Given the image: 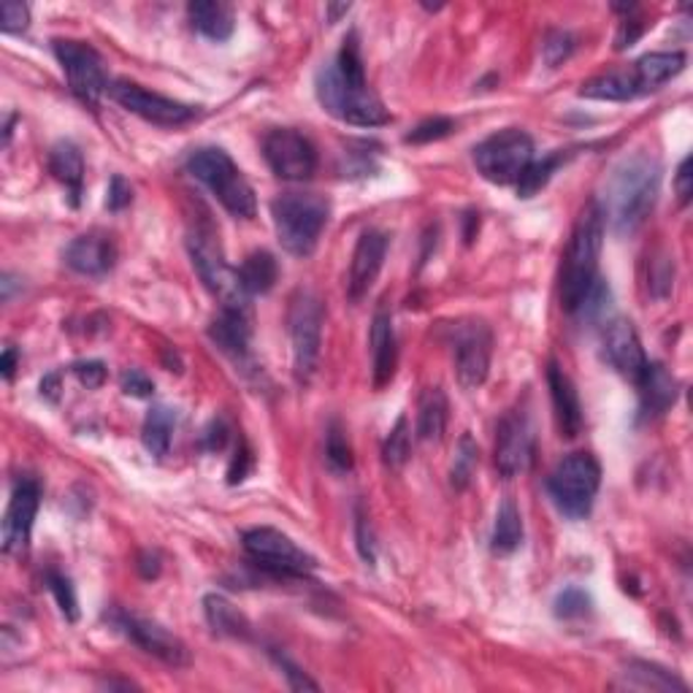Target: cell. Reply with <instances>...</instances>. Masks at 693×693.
<instances>
[{
  "label": "cell",
  "mask_w": 693,
  "mask_h": 693,
  "mask_svg": "<svg viewBox=\"0 0 693 693\" xmlns=\"http://www.w3.org/2000/svg\"><path fill=\"white\" fill-rule=\"evenodd\" d=\"M661 187V163L651 152H634L620 160L609 180L604 223L612 225L618 236H629L653 212Z\"/></svg>",
  "instance_id": "1"
},
{
  "label": "cell",
  "mask_w": 693,
  "mask_h": 693,
  "mask_svg": "<svg viewBox=\"0 0 693 693\" xmlns=\"http://www.w3.org/2000/svg\"><path fill=\"white\" fill-rule=\"evenodd\" d=\"M604 228H607V223H604V207L593 198V201L585 203L578 223H574L572 242H569L567 258H564L561 307L569 314H578L587 293L598 282V255H602Z\"/></svg>",
  "instance_id": "2"
},
{
  "label": "cell",
  "mask_w": 693,
  "mask_h": 693,
  "mask_svg": "<svg viewBox=\"0 0 693 693\" xmlns=\"http://www.w3.org/2000/svg\"><path fill=\"white\" fill-rule=\"evenodd\" d=\"M331 203L318 193H285L271 203L274 231L282 247L296 258H307L314 252L329 223Z\"/></svg>",
  "instance_id": "3"
},
{
  "label": "cell",
  "mask_w": 693,
  "mask_h": 693,
  "mask_svg": "<svg viewBox=\"0 0 693 693\" xmlns=\"http://www.w3.org/2000/svg\"><path fill=\"white\" fill-rule=\"evenodd\" d=\"M187 169L196 176L198 182L209 187V190L218 196V201L233 214V218L249 220L255 218V190L247 182V176L238 171V165L233 163L231 154L223 152L218 147H207L193 152V158L187 160Z\"/></svg>",
  "instance_id": "4"
},
{
  "label": "cell",
  "mask_w": 693,
  "mask_h": 693,
  "mask_svg": "<svg viewBox=\"0 0 693 693\" xmlns=\"http://www.w3.org/2000/svg\"><path fill=\"white\" fill-rule=\"evenodd\" d=\"M318 98L329 114L336 120L349 122V125L374 127L391 122V112L385 103L376 98V92L369 85H355L336 71L334 63L320 69L318 74Z\"/></svg>",
  "instance_id": "5"
},
{
  "label": "cell",
  "mask_w": 693,
  "mask_h": 693,
  "mask_svg": "<svg viewBox=\"0 0 693 693\" xmlns=\"http://www.w3.org/2000/svg\"><path fill=\"white\" fill-rule=\"evenodd\" d=\"M598 485H602V466L587 453H574L564 458L547 477V491L553 502L567 518H587L593 502H596Z\"/></svg>",
  "instance_id": "6"
},
{
  "label": "cell",
  "mask_w": 693,
  "mask_h": 693,
  "mask_svg": "<svg viewBox=\"0 0 693 693\" xmlns=\"http://www.w3.org/2000/svg\"><path fill=\"white\" fill-rule=\"evenodd\" d=\"M534 160V141L525 131L507 127L474 147V165L493 185H518Z\"/></svg>",
  "instance_id": "7"
},
{
  "label": "cell",
  "mask_w": 693,
  "mask_h": 693,
  "mask_svg": "<svg viewBox=\"0 0 693 693\" xmlns=\"http://www.w3.org/2000/svg\"><path fill=\"white\" fill-rule=\"evenodd\" d=\"M244 550L265 572L276 578H307L318 564L282 531L260 525L244 534Z\"/></svg>",
  "instance_id": "8"
},
{
  "label": "cell",
  "mask_w": 693,
  "mask_h": 693,
  "mask_svg": "<svg viewBox=\"0 0 693 693\" xmlns=\"http://www.w3.org/2000/svg\"><path fill=\"white\" fill-rule=\"evenodd\" d=\"M290 342H293V374L298 385H307L318 369L320 345H323V307L318 296L296 293L290 307Z\"/></svg>",
  "instance_id": "9"
},
{
  "label": "cell",
  "mask_w": 693,
  "mask_h": 693,
  "mask_svg": "<svg viewBox=\"0 0 693 693\" xmlns=\"http://www.w3.org/2000/svg\"><path fill=\"white\" fill-rule=\"evenodd\" d=\"M54 58L63 65V74L65 79H69L71 92H74L82 103H87V107H98L103 92H109L101 54L85 41L58 38V41H54Z\"/></svg>",
  "instance_id": "10"
},
{
  "label": "cell",
  "mask_w": 693,
  "mask_h": 693,
  "mask_svg": "<svg viewBox=\"0 0 693 693\" xmlns=\"http://www.w3.org/2000/svg\"><path fill=\"white\" fill-rule=\"evenodd\" d=\"M187 247H190L193 265H196L203 285H207L214 296L223 298V309H247L249 296L244 293L242 282H238V271H233L231 265L225 263L220 244H214L212 236L193 233V236L187 238Z\"/></svg>",
  "instance_id": "11"
},
{
  "label": "cell",
  "mask_w": 693,
  "mask_h": 693,
  "mask_svg": "<svg viewBox=\"0 0 693 693\" xmlns=\"http://www.w3.org/2000/svg\"><path fill=\"white\" fill-rule=\"evenodd\" d=\"M263 158L269 169L285 182H307L318 169L312 141L293 127H276L263 138Z\"/></svg>",
  "instance_id": "12"
},
{
  "label": "cell",
  "mask_w": 693,
  "mask_h": 693,
  "mask_svg": "<svg viewBox=\"0 0 693 693\" xmlns=\"http://www.w3.org/2000/svg\"><path fill=\"white\" fill-rule=\"evenodd\" d=\"M491 352L493 334L482 320H466L453 329V358H456V376L463 391H474L487 380Z\"/></svg>",
  "instance_id": "13"
},
{
  "label": "cell",
  "mask_w": 693,
  "mask_h": 693,
  "mask_svg": "<svg viewBox=\"0 0 693 693\" xmlns=\"http://www.w3.org/2000/svg\"><path fill=\"white\" fill-rule=\"evenodd\" d=\"M109 96H112L122 109H127L131 114H138L141 120L152 122V125L176 127L198 116V109L180 101H171V98L147 90V87L127 79L112 82V85H109Z\"/></svg>",
  "instance_id": "14"
},
{
  "label": "cell",
  "mask_w": 693,
  "mask_h": 693,
  "mask_svg": "<svg viewBox=\"0 0 693 693\" xmlns=\"http://www.w3.org/2000/svg\"><path fill=\"white\" fill-rule=\"evenodd\" d=\"M534 461V429L525 409H512L498 425L496 469L504 480L523 474Z\"/></svg>",
  "instance_id": "15"
},
{
  "label": "cell",
  "mask_w": 693,
  "mask_h": 693,
  "mask_svg": "<svg viewBox=\"0 0 693 693\" xmlns=\"http://www.w3.org/2000/svg\"><path fill=\"white\" fill-rule=\"evenodd\" d=\"M114 623L127 640L136 642L144 653L160 658V661L169 664V667H187V664H190V651H187L185 642H182L180 636L171 634L169 629H163L160 623H154V620L116 612Z\"/></svg>",
  "instance_id": "16"
},
{
  "label": "cell",
  "mask_w": 693,
  "mask_h": 693,
  "mask_svg": "<svg viewBox=\"0 0 693 693\" xmlns=\"http://www.w3.org/2000/svg\"><path fill=\"white\" fill-rule=\"evenodd\" d=\"M38 504H41V487H38V482L30 480V477L16 482L3 518V550L9 556H20L30 545V531Z\"/></svg>",
  "instance_id": "17"
},
{
  "label": "cell",
  "mask_w": 693,
  "mask_h": 693,
  "mask_svg": "<svg viewBox=\"0 0 693 693\" xmlns=\"http://www.w3.org/2000/svg\"><path fill=\"white\" fill-rule=\"evenodd\" d=\"M604 355H607L609 366L620 376L634 382V385L645 376L647 366H651L645 349H642L640 336H636L634 325L629 320H612L607 325V331H604Z\"/></svg>",
  "instance_id": "18"
},
{
  "label": "cell",
  "mask_w": 693,
  "mask_h": 693,
  "mask_svg": "<svg viewBox=\"0 0 693 693\" xmlns=\"http://www.w3.org/2000/svg\"><path fill=\"white\" fill-rule=\"evenodd\" d=\"M387 233L382 231H366L360 233L358 244H355L352 263H349L347 276V296L349 301H360L366 293L374 285L376 274L382 271L387 255Z\"/></svg>",
  "instance_id": "19"
},
{
  "label": "cell",
  "mask_w": 693,
  "mask_h": 693,
  "mask_svg": "<svg viewBox=\"0 0 693 693\" xmlns=\"http://www.w3.org/2000/svg\"><path fill=\"white\" fill-rule=\"evenodd\" d=\"M547 385H550L553 409H556V420H558V429H561V436L574 440V436L582 431L580 396L572 376H569L567 371L556 363V360L547 366Z\"/></svg>",
  "instance_id": "20"
},
{
  "label": "cell",
  "mask_w": 693,
  "mask_h": 693,
  "mask_svg": "<svg viewBox=\"0 0 693 693\" xmlns=\"http://www.w3.org/2000/svg\"><path fill=\"white\" fill-rule=\"evenodd\" d=\"M116 260V249L112 238L101 236V233H85V236L74 238L65 249V263L85 276H101L112 271Z\"/></svg>",
  "instance_id": "21"
},
{
  "label": "cell",
  "mask_w": 693,
  "mask_h": 693,
  "mask_svg": "<svg viewBox=\"0 0 693 693\" xmlns=\"http://www.w3.org/2000/svg\"><path fill=\"white\" fill-rule=\"evenodd\" d=\"M371 363H374V387L382 391L391 385L398 366V342L387 309H376L374 323H371Z\"/></svg>",
  "instance_id": "22"
},
{
  "label": "cell",
  "mask_w": 693,
  "mask_h": 693,
  "mask_svg": "<svg viewBox=\"0 0 693 693\" xmlns=\"http://www.w3.org/2000/svg\"><path fill=\"white\" fill-rule=\"evenodd\" d=\"M249 334L252 329L247 309H223L220 318L209 325V339L233 360H244L249 355Z\"/></svg>",
  "instance_id": "23"
},
{
  "label": "cell",
  "mask_w": 693,
  "mask_h": 693,
  "mask_svg": "<svg viewBox=\"0 0 693 693\" xmlns=\"http://www.w3.org/2000/svg\"><path fill=\"white\" fill-rule=\"evenodd\" d=\"M640 387L642 418H658L678 401V380L661 363L647 366L645 376L636 382Z\"/></svg>",
  "instance_id": "24"
},
{
  "label": "cell",
  "mask_w": 693,
  "mask_h": 693,
  "mask_svg": "<svg viewBox=\"0 0 693 693\" xmlns=\"http://www.w3.org/2000/svg\"><path fill=\"white\" fill-rule=\"evenodd\" d=\"M683 69H685L683 52H651L631 65L640 96H647V92L658 90V87L667 85L669 79H675V76H678Z\"/></svg>",
  "instance_id": "25"
},
{
  "label": "cell",
  "mask_w": 693,
  "mask_h": 693,
  "mask_svg": "<svg viewBox=\"0 0 693 693\" xmlns=\"http://www.w3.org/2000/svg\"><path fill=\"white\" fill-rule=\"evenodd\" d=\"M187 14H190L193 27L212 41H228L233 27H236V14L228 3L201 0V3L187 5Z\"/></svg>",
  "instance_id": "26"
},
{
  "label": "cell",
  "mask_w": 693,
  "mask_h": 693,
  "mask_svg": "<svg viewBox=\"0 0 693 693\" xmlns=\"http://www.w3.org/2000/svg\"><path fill=\"white\" fill-rule=\"evenodd\" d=\"M203 612H207V620L214 634L231 636V640H249V634H252L247 615L238 607H233L228 598L220 596V593H209L203 598Z\"/></svg>",
  "instance_id": "27"
},
{
  "label": "cell",
  "mask_w": 693,
  "mask_h": 693,
  "mask_svg": "<svg viewBox=\"0 0 693 693\" xmlns=\"http://www.w3.org/2000/svg\"><path fill=\"white\" fill-rule=\"evenodd\" d=\"M450 420V404L442 387H425L418 404V440L440 442Z\"/></svg>",
  "instance_id": "28"
},
{
  "label": "cell",
  "mask_w": 693,
  "mask_h": 693,
  "mask_svg": "<svg viewBox=\"0 0 693 693\" xmlns=\"http://www.w3.org/2000/svg\"><path fill=\"white\" fill-rule=\"evenodd\" d=\"M49 169L52 174L69 187L71 203H79L82 182H85V158H82L79 147L74 141H58L49 152Z\"/></svg>",
  "instance_id": "29"
},
{
  "label": "cell",
  "mask_w": 693,
  "mask_h": 693,
  "mask_svg": "<svg viewBox=\"0 0 693 693\" xmlns=\"http://www.w3.org/2000/svg\"><path fill=\"white\" fill-rule=\"evenodd\" d=\"M582 98H593V101H631V98L640 96L636 90L634 71L631 69H615L607 74H598L593 79H587L580 87Z\"/></svg>",
  "instance_id": "30"
},
{
  "label": "cell",
  "mask_w": 693,
  "mask_h": 693,
  "mask_svg": "<svg viewBox=\"0 0 693 693\" xmlns=\"http://www.w3.org/2000/svg\"><path fill=\"white\" fill-rule=\"evenodd\" d=\"M236 271H238V282H242L247 296L269 293L271 287L276 285V280H280V263H276L274 255L265 252V249H255V252H249Z\"/></svg>",
  "instance_id": "31"
},
{
  "label": "cell",
  "mask_w": 693,
  "mask_h": 693,
  "mask_svg": "<svg viewBox=\"0 0 693 693\" xmlns=\"http://www.w3.org/2000/svg\"><path fill=\"white\" fill-rule=\"evenodd\" d=\"M623 675L626 685L636 691H661V693H685L689 685L678 678L675 672H667L658 664H647V661H629L626 664Z\"/></svg>",
  "instance_id": "32"
},
{
  "label": "cell",
  "mask_w": 693,
  "mask_h": 693,
  "mask_svg": "<svg viewBox=\"0 0 693 693\" xmlns=\"http://www.w3.org/2000/svg\"><path fill=\"white\" fill-rule=\"evenodd\" d=\"M174 425H176V412L171 407L158 404V407L149 409L147 420H144V431H141L144 447H147L149 456H154V458L169 456L171 436H174Z\"/></svg>",
  "instance_id": "33"
},
{
  "label": "cell",
  "mask_w": 693,
  "mask_h": 693,
  "mask_svg": "<svg viewBox=\"0 0 693 693\" xmlns=\"http://www.w3.org/2000/svg\"><path fill=\"white\" fill-rule=\"evenodd\" d=\"M520 542H523V518H520V509L515 507L512 498H504L496 512V523H493L491 547L498 556H509V553L518 550Z\"/></svg>",
  "instance_id": "34"
},
{
  "label": "cell",
  "mask_w": 693,
  "mask_h": 693,
  "mask_svg": "<svg viewBox=\"0 0 693 693\" xmlns=\"http://www.w3.org/2000/svg\"><path fill=\"white\" fill-rule=\"evenodd\" d=\"M564 163L561 152H553L542 160H531V165L525 169V174L518 180V196L520 198H534L542 187L550 182V176L556 174L558 165Z\"/></svg>",
  "instance_id": "35"
},
{
  "label": "cell",
  "mask_w": 693,
  "mask_h": 693,
  "mask_svg": "<svg viewBox=\"0 0 693 693\" xmlns=\"http://www.w3.org/2000/svg\"><path fill=\"white\" fill-rule=\"evenodd\" d=\"M409 456H412V431H409V420L401 414L391 434H387L385 447H382V458H385V463L391 469L398 471L407 466Z\"/></svg>",
  "instance_id": "36"
},
{
  "label": "cell",
  "mask_w": 693,
  "mask_h": 693,
  "mask_svg": "<svg viewBox=\"0 0 693 693\" xmlns=\"http://www.w3.org/2000/svg\"><path fill=\"white\" fill-rule=\"evenodd\" d=\"M325 458H329L331 469L345 474L352 469V447H349L345 429H342L339 420L329 425V434H325Z\"/></svg>",
  "instance_id": "37"
},
{
  "label": "cell",
  "mask_w": 693,
  "mask_h": 693,
  "mask_svg": "<svg viewBox=\"0 0 693 693\" xmlns=\"http://www.w3.org/2000/svg\"><path fill=\"white\" fill-rule=\"evenodd\" d=\"M477 456H480V453H477L474 440H471L469 434H463L456 447V458H453V469H450V480L458 491H463V487L471 482V477H474Z\"/></svg>",
  "instance_id": "38"
},
{
  "label": "cell",
  "mask_w": 693,
  "mask_h": 693,
  "mask_svg": "<svg viewBox=\"0 0 693 693\" xmlns=\"http://www.w3.org/2000/svg\"><path fill=\"white\" fill-rule=\"evenodd\" d=\"M591 609V596H587L582 587H564L561 593L556 596V615L564 620H574L587 615Z\"/></svg>",
  "instance_id": "39"
},
{
  "label": "cell",
  "mask_w": 693,
  "mask_h": 693,
  "mask_svg": "<svg viewBox=\"0 0 693 693\" xmlns=\"http://www.w3.org/2000/svg\"><path fill=\"white\" fill-rule=\"evenodd\" d=\"M47 582H49V591H52L54 598H58L60 612H63L69 620L79 618V604H76V593H74V585H71V580L65 578V574L49 572Z\"/></svg>",
  "instance_id": "40"
},
{
  "label": "cell",
  "mask_w": 693,
  "mask_h": 693,
  "mask_svg": "<svg viewBox=\"0 0 693 693\" xmlns=\"http://www.w3.org/2000/svg\"><path fill=\"white\" fill-rule=\"evenodd\" d=\"M574 52V36L567 30H550L545 36V44H542V54H545V63L550 69L561 65L569 54Z\"/></svg>",
  "instance_id": "41"
},
{
  "label": "cell",
  "mask_w": 693,
  "mask_h": 693,
  "mask_svg": "<svg viewBox=\"0 0 693 693\" xmlns=\"http://www.w3.org/2000/svg\"><path fill=\"white\" fill-rule=\"evenodd\" d=\"M456 131V122L447 120V116H434V120H425L414 127L407 136V144H429V141H440V138L450 136Z\"/></svg>",
  "instance_id": "42"
},
{
  "label": "cell",
  "mask_w": 693,
  "mask_h": 693,
  "mask_svg": "<svg viewBox=\"0 0 693 693\" xmlns=\"http://www.w3.org/2000/svg\"><path fill=\"white\" fill-rule=\"evenodd\" d=\"M30 25V9L16 0H3L0 3V27L3 33H25Z\"/></svg>",
  "instance_id": "43"
},
{
  "label": "cell",
  "mask_w": 693,
  "mask_h": 693,
  "mask_svg": "<svg viewBox=\"0 0 693 693\" xmlns=\"http://www.w3.org/2000/svg\"><path fill=\"white\" fill-rule=\"evenodd\" d=\"M355 540H358V550H360V558H363L369 567H374L376 561V550H374V534H371V523L369 518L363 515V509L358 507V512H355Z\"/></svg>",
  "instance_id": "44"
},
{
  "label": "cell",
  "mask_w": 693,
  "mask_h": 693,
  "mask_svg": "<svg viewBox=\"0 0 693 693\" xmlns=\"http://www.w3.org/2000/svg\"><path fill=\"white\" fill-rule=\"evenodd\" d=\"M120 385H122V391H125L127 396H133V398H149L154 393L152 380H149V376L138 369L122 371Z\"/></svg>",
  "instance_id": "45"
},
{
  "label": "cell",
  "mask_w": 693,
  "mask_h": 693,
  "mask_svg": "<svg viewBox=\"0 0 693 693\" xmlns=\"http://www.w3.org/2000/svg\"><path fill=\"white\" fill-rule=\"evenodd\" d=\"M74 374L79 376L82 385L87 387H101L107 380V366L101 360H87V363H76Z\"/></svg>",
  "instance_id": "46"
},
{
  "label": "cell",
  "mask_w": 693,
  "mask_h": 693,
  "mask_svg": "<svg viewBox=\"0 0 693 693\" xmlns=\"http://www.w3.org/2000/svg\"><path fill=\"white\" fill-rule=\"evenodd\" d=\"M133 198V190L131 185H127L122 176H114L112 185H109V198H107V207L112 209V212H120V209H125L127 203H131Z\"/></svg>",
  "instance_id": "47"
},
{
  "label": "cell",
  "mask_w": 693,
  "mask_h": 693,
  "mask_svg": "<svg viewBox=\"0 0 693 693\" xmlns=\"http://www.w3.org/2000/svg\"><path fill=\"white\" fill-rule=\"evenodd\" d=\"M249 466H252V453H249L247 445L242 442V447L236 450V458H233L231 469H228V482H231V485H236V482H242L244 477H247Z\"/></svg>",
  "instance_id": "48"
},
{
  "label": "cell",
  "mask_w": 693,
  "mask_h": 693,
  "mask_svg": "<svg viewBox=\"0 0 693 693\" xmlns=\"http://www.w3.org/2000/svg\"><path fill=\"white\" fill-rule=\"evenodd\" d=\"M276 661H280V667H282V669H285V678H287V680H290V685H293V689H298V691H301V689L318 691V683H312V680H309V678H307V675H304V672H301V669H298V667H293V664H290V661H287V658H276Z\"/></svg>",
  "instance_id": "49"
},
{
  "label": "cell",
  "mask_w": 693,
  "mask_h": 693,
  "mask_svg": "<svg viewBox=\"0 0 693 693\" xmlns=\"http://www.w3.org/2000/svg\"><path fill=\"white\" fill-rule=\"evenodd\" d=\"M691 154L680 163L678 176H675V190H678L680 203H689L691 201Z\"/></svg>",
  "instance_id": "50"
},
{
  "label": "cell",
  "mask_w": 693,
  "mask_h": 693,
  "mask_svg": "<svg viewBox=\"0 0 693 693\" xmlns=\"http://www.w3.org/2000/svg\"><path fill=\"white\" fill-rule=\"evenodd\" d=\"M225 442H228V425L223 420H214L212 429L207 431V447L209 450H223Z\"/></svg>",
  "instance_id": "51"
},
{
  "label": "cell",
  "mask_w": 693,
  "mask_h": 693,
  "mask_svg": "<svg viewBox=\"0 0 693 693\" xmlns=\"http://www.w3.org/2000/svg\"><path fill=\"white\" fill-rule=\"evenodd\" d=\"M640 36H642V25H640V22H636V20H626L623 27H620V33H618V49L631 47V44H634Z\"/></svg>",
  "instance_id": "52"
},
{
  "label": "cell",
  "mask_w": 693,
  "mask_h": 693,
  "mask_svg": "<svg viewBox=\"0 0 693 693\" xmlns=\"http://www.w3.org/2000/svg\"><path fill=\"white\" fill-rule=\"evenodd\" d=\"M0 369H3L5 380H11L16 371V349L14 347H5L3 349V358H0Z\"/></svg>",
  "instance_id": "53"
},
{
  "label": "cell",
  "mask_w": 693,
  "mask_h": 693,
  "mask_svg": "<svg viewBox=\"0 0 693 693\" xmlns=\"http://www.w3.org/2000/svg\"><path fill=\"white\" fill-rule=\"evenodd\" d=\"M138 569H141L144 578H158V572H160V558H158V556H149V553H144L141 564H138Z\"/></svg>",
  "instance_id": "54"
},
{
  "label": "cell",
  "mask_w": 693,
  "mask_h": 693,
  "mask_svg": "<svg viewBox=\"0 0 693 693\" xmlns=\"http://www.w3.org/2000/svg\"><path fill=\"white\" fill-rule=\"evenodd\" d=\"M349 11V3L345 5H329V22H336L339 20V14H347Z\"/></svg>",
  "instance_id": "55"
}]
</instances>
